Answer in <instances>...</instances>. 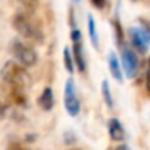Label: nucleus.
Returning <instances> with one entry per match:
<instances>
[{
	"label": "nucleus",
	"instance_id": "2",
	"mask_svg": "<svg viewBox=\"0 0 150 150\" xmlns=\"http://www.w3.org/2000/svg\"><path fill=\"white\" fill-rule=\"evenodd\" d=\"M12 25L16 30V33H19V35H22L24 38L41 44L44 37H43V31L41 28L25 13H16L12 19Z\"/></svg>",
	"mask_w": 150,
	"mask_h": 150
},
{
	"label": "nucleus",
	"instance_id": "12",
	"mask_svg": "<svg viewBox=\"0 0 150 150\" xmlns=\"http://www.w3.org/2000/svg\"><path fill=\"white\" fill-rule=\"evenodd\" d=\"M63 63H65V68H66V71L68 72H74V56H72V53H71V50L66 47L65 50H63Z\"/></svg>",
	"mask_w": 150,
	"mask_h": 150
},
{
	"label": "nucleus",
	"instance_id": "3",
	"mask_svg": "<svg viewBox=\"0 0 150 150\" xmlns=\"http://www.w3.org/2000/svg\"><path fill=\"white\" fill-rule=\"evenodd\" d=\"M11 52L13 54V57L22 65V66H34L37 63V53L27 46L24 41L21 40H12L11 43Z\"/></svg>",
	"mask_w": 150,
	"mask_h": 150
},
{
	"label": "nucleus",
	"instance_id": "8",
	"mask_svg": "<svg viewBox=\"0 0 150 150\" xmlns=\"http://www.w3.org/2000/svg\"><path fill=\"white\" fill-rule=\"evenodd\" d=\"M74 46H72V56H74V62L77 65L80 72L86 71V60H84V54H83V44L81 40H72Z\"/></svg>",
	"mask_w": 150,
	"mask_h": 150
},
{
	"label": "nucleus",
	"instance_id": "19",
	"mask_svg": "<svg viewBox=\"0 0 150 150\" xmlns=\"http://www.w3.org/2000/svg\"><path fill=\"white\" fill-rule=\"evenodd\" d=\"M74 2H80V0H74Z\"/></svg>",
	"mask_w": 150,
	"mask_h": 150
},
{
	"label": "nucleus",
	"instance_id": "4",
	"mask_svg": "<svg viewBox=\"0 0 150 150\" xmlns=\"http://www.w3.org/2000/svg\"><path fill=\"white\" fill-rule=\"evenodd\" d=\"M63 102H65V109L68 110V113L71 116H77L80 113L81 103H80V99H78V94H77V88H75L74 80H68L66 84H65Z\"/></svg>",
	"mask_w": 150,
	"mask_h": 150
},
{
	"label": "nucleus",
	"instance_id": "15",
	"mask_svg": "<svg viewBox=\"0 0 150 150\" xmlns=\"http://www.w3.org/2000/svg\"><path fill=\"white\" fill-rule=\"evenodd\" d=\"M140 22H141V28H144V30H146V33H147V34L150 35V21L141 19Z\"/></svg>",
	"mask_w": 150,
	"mask_h": 150
},
{
	"label": "nucleus",
	"instance_id": "17",
	"mask_svg": "<svg viewBox=\"0 0 150 150\" xmlns=\"http://www.w3.org/2000/svg\"><path fill=\"white\" fill-rule=\"evenodd\" d=\"M91 3H93L97 9H102V8L105 6V3H106V0H91Z\"/></svg>",
	"mask_w": 150,
	"mask_h": 150
},
{
	"label": "nucleus",
	"instance_id": "18",
	"mask_svg": "<svg viewBox=\"0 0 150 150\" xmlns=\"http://www.w3.org/2000/svg\"><path fill=\"white\" fill-rule=\"evenodd\" d=\"M113 150H129V149H128L127 146H124V144H122V146H118V147H116V149H113Z\"/></svg>",
	"mask_w": 150,
	"mask_h": 150
},
{
	"label": "nucleus",
	"instance_id": "1",
	"mask_svg": "<svg viewBox=\"0 0 150 150\" xmlns=\"http://www.w3.org/2000/svg\"><path fill=\"white\" fill-rule=\"evenodd\" d=\"M0 77H2L3 81L8 83L12 88L22 90V91H25V88L30 84L28 72L24 69L22 65H18L16 62H12V60L5 63V66L0 71Z\"/></svg>",
	"mask_w": 150,
	"mask_h": 150
},
{
	"label": "nucleus",
	"instance_id": "7",
	"mask_svg": "<svg viewBox=\"0 0 150 150\" xmlns=\"http://www.w3.org/2000/svg\"><path fill=\"white\" fill-rule=\"evenodd\" d=\"M108 131H109V135H110V138L113 141H122L125 138V129H124L121 121L116 119V118L109 119V122H108Z\"/></svg>",
	"mask_w": 150,
	"mask_h": 150
},
{
	"label": "nucleus",
	"instance_id": "14",
	"mask_svg": "<svg viewBox=\"0 0 150 150\" xmlns=\"http://www.w3.org/2000/svg\"><path fill=\"white\" fill-rule=\"evenodd\" d=\"M146 90L150 94V57L147 62V72H146Z\"/></svg>",
	"mask_w": 150,
	"mask_h": 150
},
{
	"label": "nucleus",
	"instance_id": "9",
	"mask_svg": "<svg viewBox=\"0 0 150 150\" xmlns=\"http://www.w3.org/2000/svg\"><path fill=\"white\" fill-rule=\"evenodd\" d=\"M53 105H54L53 91H52V88H49V87H47V88H44V90H43L41 96L38 97V106H40L43 110H52Z\"/></svg>",
	"mask_w": 150,
	"mask_h": 150
},
{
	"label": "nucleus",
	"instance_id": "16",
	"mask_svg": "<svg viewBox=\"0 0 150 150\" xmlns=\"http://www.w3.org/2000/svg\"><path fill=\"white\" fill-rule=\"evenodd\" d=\"M8 150H30V149H25L24 146H21V144H18V143H13V144H11V146L8 147Z\"/></svg>",
	"mask_w": 150,
	"mask_h": 150
},
{
	"label": "nucleus",
	"instance_id": "11",
	"mask_svg": "<svg viewBox=\"0 0 150 150\" xmlns=\"http://www.w3.org/2000/svg\"><path fill=\"white\" fill-rule=\"evenodd\" d=\"M88 31H90V38H91L93 44L96 47H99V34H97V28H96V22H94L93 16H88Z\"/></svg>",
	"mask_w": 150,
	"mask_h": 150
},
{
	"label": "nucleus",
	"instance_id": "5",
	"mask_svg": "<svg viewBox=\"0 0 150 150\" xmlns=\"http://www.w3.org/2000/svg\"><path fill=\"white\" fill-rule=\"evenodd\" d=\"M121 59H122V69L125 72V75L128 78H134L137 72H138V57L135 54V52L122 44L121 46Z\"/></svg>",
	"mask_w": 150,
	"mask_h": 150
},
{
	"label": "nucleus",
	"instance_id": "10",
	"mask_svg": "<svg viewBox=\"0 0 150 150\" xmlns=\"http://www.w3.org/2000/svg\"><path fill=\"white\" fill-rule=\"evenodd\" d=\"M109 68H110V74L113 75V78L119 83H122V68L119 65V60L116 57L115 53L109 54Z\"/></svg>",
	"mask_w": 150,
	"mask_h": 150
},
{
	"label": "nucleus",
	"instance_id": "6",
	"mask_svg": "<svg viewBox=\"0 0 150 150\" xmlns=\"http://www.w3.org/2000/svg\"><path fill=\"white\" fill-rule=\"evenodd\" d=\"M128 34H129V41L132 47L141 54H146L150 46V35L146 33V30L144 28H129Z\"/></svg>",
	"mask_w": 150,
	"mask_h": 150
},
{
	"label": "nucleus",
	"instance_id": "13",
	"mask_svg": "<svg viewBox=\"0 0 150 150\" xmlns=\"http://www.w3.org/2000/svg\"><path fill=\"white\" fill-rule=\"evenodd\" d=\"M102 94H103V99H105L106 105H108L109 108H112V106H113V99H112V94H110L109 83H108L106 80L102 83Z\"/></svg>",
	"mask_w": 150,
	"mask_h": 150
}]
</instances>
